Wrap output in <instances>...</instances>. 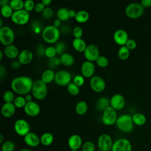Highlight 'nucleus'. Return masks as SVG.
I'll list each match as a JSON object with an SVG mask.
<instances>
[{
    "instance_id": "f257e3e1",
    "label": "nucleus",
    "mask_w": 151,
    "mask_h": 151,
    "mask_svg": "<svg viewBox=\"0 0 151 151\" xmlns=\"http://www.w3.org/2000/svg\"><path fill=\"white\" fill-rule=\"evenodd\" d=\"M34 84L33 80L25 76H18L14 78L11 83V87L14 92L18 94H27L32 90Z\"/></svg>"
},
{
    "instance_id": "f03ea898",
    "label": "nucleus",
    "mask_w": 151,
    "mask_h": 151,
    "mask_svg": "<svg viewBox=\"0 0 151 151\" xmlns=\"http://www.w3.org/2000/svg\"><path fill=\"white\" fill-rule=\"evenodd\" d=\"M116 125L117 129L124 133L131 132L134 127L132 117L127 114H124L119 116L117 119Z\"/></svg>"
},
{
    "instance_id": "7ed1b4c3",
    "label": "nucleus",
    "mask_w": 151,
    "mask_h": 151,
    "mask_svg": "<svg viewBox=\"0 0 151 151\" xmlns=\"http://www.w3.org/2000/svg\"><path fill=\"white\" fill-rule=\"evenodd\" d=\"M60 35L59 29L53 25H49L43 28L42 31V37L43 40L49 43L52 44L57 42Z\"/></svg>"
},
{
    "instance_id": "20e7f679",
    "label": "nucleus",
    "mask_w": 151,
    "mask_h": 151,
    "mask_svg": "<svg viewBox=\"0 0 151 151\" xmlns=\"http://www.w3.org/2000/svg\"><path fill=\"white\" fill-rule=\"evenodd\" d=\"M32 93L34 97L37 100L44 99L47 94V86L41 79L34 81L32 88Z\"/></svg>"
},
{
    "instance_id": "39448f33",
    "label": "nucleus",
    "mask_w": 151,
    "mask_h": 151,
    "mask_svg": "<svg viewBox=\"0 0 151 151\" xmlns=\"http://www.w3.org/2000/svg\"><path fill=\"white\" fill-rule=\"evenodd\" d=\"M144 12V7L140 3L132 2L129 4L125 8L126 15L130 18H137L142 15Z\"/></svg>"
},
{
    "instance_id": "423d86ee",
    "label": "nucleus",
    "mask_w": 151,
    "mask_h": 151,
    "mask_svg": "<svg viewBox=\"0 0 151 151\" xmlns=\"http://www.w3.org/2000/svg\"><path fill=\"white\" fill-rule=\"evenodd\" d=\"M15 34L13 29L8 26H2L0 28V41L2 44L7 46L11 45L14 41Z\"/></svg>"
},
{
    "instance_id": "0eeeda50",
    "label": "nucleus",
    "mask_w": 151,
    "mask_h": 151,
    "mask_svg": "<svg viewBox=\"0 0 151 151\" xmlns=\"http://www.w3.org/2000/svg\"><path fill=\"white\" fill-rule=\"evenodd\" d=\"M117 119L116 111L111 106H109L103 113L101 120L103 123L106 126H111L116 124Z\"/></svg>"
},
{
    "instance_id": "6e6552de",
    "label": "nucleus",
    "mask_w": 151,
    "mask_h": 151,
    "mask_svg": "<svg viewBox=\"0 0 151 151\" xmlns=\"http://www.w3.org/2000/svg\"><path fill=\"white\" fill-rule=\"evenodd\" d=\"M113 142L111 136L108 134H101L97 139V147L100 151H110Z\"/></svg>"
},
{
    "instance_id": "1a4fd4ad",
    "label": "nucleus",
    "mask_w": 151,
    "mask_h": 151,
    "mask_svg": "<svg viewBox=\"0 0 151 151\" xmlns=\"http://www.w3.org/2000/svg\"><path fill=\"white\" fill-rule=\"evenodd\" d=\"M71 74L66 70H60L55 73L54 81L60 86H67L71 83Z\"/></svg>"
},
{
    "instance_id": "9d476101",
    "label": "nucleus",
    "mask_w": 151,
    "mask_h": 151,
    "mask_svg": "<svg viewBox=\"0 0 151 151\" xmlns=\"http://www.w3.org/2000/svg\"><path fill=\"white\" fill-rule=\"evenodd\" d=\"M29 12L23 9L19 11H14L11 18V20L15 24L19 25H22L26 24L29 21Z\"/></svg>"
},
{
    "instance_id": "9b49d317",
    "label": "nucleus",
    "mask_w": 151,
    "mask_h": 151,
    "mask_svg": "<svg viewBox=\"0 0 151 151\" xmlns=\"http://www.w3.org/2000/svg\"><path fill=\"white\" fill-rule=\"evenodd\" d=\"M14 130L16 133L24 137L29 132H30V126L27 121L22 119H19L15 121L14 125Z\"/></svg>"
},
{
    "instance_id": "f8f14e48",
    "label": "nucleus",
    "mask_w": 151,
    "mask_h": 151,
    "mask_svg": "<svg viewBox=\"0 0 151 151\" xmlns=\"http://www.w3.org/2000/svg\"><path fill=\"white\" fill-rule=\"evenodd\" d=\"M111 151H132V146L128 139L120 138L113 142Z\"/></svg>"
},
{
    "instance_id": "ddd939ff",
    "label": "nucleus",
    "mask_w": 151,
    "mask_h": 151,
    "mask_svg": "<svg viewBox=\"0 0 151 151\" xmlns=\"http://www.w3.org/2000/svg\"><path fill=\"white\" fill-rule=\"evenodd\" d=\"M90 85L93 91L97 93H100L104 90L106 82L101 77L93 76L90 80Z\"/></svg>"
},
{
    "instance_id": "4468645a",
    "label": "nucleus",
    "mask_w": 151,
    "mask_h": 151,
    "mask_svg": "<svg viewBox=\"0 0 151 151\" xmlns=\"http://www.w3.org/2000/svg\"><path fill=\"white\" fill-rule=\"evenodd\" d=\"M84 55L87 61L91 62L96 61L97 58L100 56L98 47L94 44L88 45L84 52Z\"/></svg>"
},
{
    "instance_id": "2eb2a0df",
    "label": "nucleus",
    "mask_w": 151,
    "mask_h": 151,
    "mask_svg": "<svg viewBox=\"0 0 151 151\" xmlns=\"http://www.w3.org/2000/svg\"><path fill=\"white\" fill-rule=\"evenodd\" d=\"M95 65L93 62L90 61H84L81 66V72L82 76L84 77H92L95 72Z\"/></svg>"
},
{
    "instance_id": "dca6fc26",
    "label": "nucleus",
    "mask_w": 151,
    "mask_h": 151,
    "mask_svg": "<svg viewBox=\"0 0 151 151\" xmlns=\"http://www.w3.org/2000/svg\"><path fill=\"white\" fill-rule=\"evenodd\" d=\"M113 40L118 45L121 46L125 45L129 40L128 34L123 29H118L113 34Z\"/></svg>"
},
{
    "instance_id": "f3484780",
    "label": "nucleus",
    "mask_w": 151,
    "mask_h": 151,
    "mask_svg": "<svg viewBox=\"0 0 151 151\" xmlns=\"http://www.w3.org/2000/svg\"><path fill=\"white\" fill-rule=\"evenodd\" d=\"M24 110L25 113L29 116H36L39 114L41 111L39 104L34 101L27 102Z\"/></svg>"
},
{
    "instance_id": "a211bd4d",
    "label": "nucleus",
    "mask_w": 151,
    "mask_h": 151,
    "mask_svg": "<svg viewBox=\"0 0 151 151\" xmlns=\"http://www.w3.org/2000/svg\"><path fill=\"white\" fill-rule=\"evenodd\" d=\"M110 106L116 110L122 109L125 105V99L120 94H114L110 100Z\"/></svg>"
},
{
    "instance_id": "6ab92c4d",
    "label": "nucleus",
    "mask_w": 151,
    "mask_h": 151,
    "mask_svg": "<svg viewBox=\"0 0 151 151\" xmlns=\"http://www.w3.org/2000/svg\"><path fill=\"white\" fill-rule=\"evenodd\" d=\"M25 143L30 147H37L40 142V137L34 132H29L24 137Z\"/></svg>"
},
{
    "instance_id": "aec40b11",
    "label": "nucleus",
    "mask_w": 151,
    "mask_h": 151,
    "mask_svg": "<svg viewBox=\"0 0 151 151\" xmlns=\"http://www.w3.org/2000/svg\"><path fill=\"white\" fill-rule=\"evenodd\" d=\"M67 144L70 150H78L81 148L83 141L81 136L77 134L71 135L67 141Z\"/></svg>"
},
{
    "instance_id": "412c9836",
    "label": "nucleus",
    "mask_w": 151,
    "mask_h": 151,
    "mask_svg": "<svg viewBox=\"0 0 151 151\" xmlns=\"http://www.w3.org/2000/svg\"><path fill=\"white\" fill-rule=\"evenodd\" d=\"M18 59L21 64H28L32 61L33 59V54L29 50H23L19 52Z\"/></svg>"
},
{
    "instance_id": "4be33fe9",
    "label": "nucleus",
    "mask_w": 151,
    "mask_h": 151,
    "mask_svg": "<svg viewBox=\"0 0 151 151\" xmlns=\"http://www.w3.org/2000/svg\"><path fill=\"white\" fill-rule=\"evenodd\" d=\"M16 107L13 103H5L1 107V113L5 117L12 116L15 112Z\"/></svg>"
},
{
    "instance_id": "5701e85b",
    "label": "nucleus",
    "mask_w": 151,
    "mask_h": 151,
    "mask_svg": "<svg viewBox=\"0 0 151 151\" xmlns=\"http://www.w3.org/2000/svg\"><path fill=\"white\" fill-rule=\"evenodd\" d=\"M4 52L6 57L11 59L18 57V55L19 54L18 47L13 44L5 46L4 49Z\"/></svg>"
},
{
    "instance_id": "b1692460",
    "label": "nucleus",
    "mask_w": 151,
    "mask_h": 151,
    "mask_svg": "<svg viewBox=\"0 0 151 151\" xmlns=\"http://www.w3.org/2000/svg\"><path fill=\"white\" fill-rule=\"evenodd\" d=\"M72 45L73 48L78 52H84L85 50L87 48V44L86 41L82 39L81 38H74L72 42Z\"/></svg>"
},
{
    "instance_id": "393cba45",
    "label": "nucleus",
    "mask_w": 151,
    "mask_h": 151,
    "mask_svg": "<svg viewBox=\"0 0 151 151\" xmlns=\"http://www.w3.org/2000/svg\"><path fill=\"white\" fill-rule=\"evenodd\" d=\"M61 64L63 65L69 67L72 65L74 63V58L73 55L68 52H65L59 57Z\"/></svg>"
},
{
    "instance_id": "a878e982",
    "label": "nucleus",
    "mask_w": 151,
    "mask_h": 151,
    "mask_svg": "<svg viewBox=\"0 0 151 151\" xmlns=\"http://www.w3.org/2000/svg\"><path fill=\"white\" fill-rule=\"evenodd\" d=\"M55 73L52 69H47L43 71L41 75V80L47 83H50L55 78Z\"/></svg>"
},
{
    "instance_id": "bb28decb",
    "label": "nucleus",
    "mask_w": 151,
    "mask_h": 151,
    "mask_svg": "<svg viewBox=\"0 0 151 151\" xmlns=\"http://www.w3.org/2000/svg\"><path fill=\"white\" fill-rule=\"evenodd\" d=\"M54 141V136L50 132H45L42 134L40 137L41 143L45 146H48L51 145Z\"/></svg>"
},
{
    "instance_id": "cd10ccee",
    "label": "nucleus",
    "mask_w": 151,
    "mask_h": 151,
    "mask_svg": "<svg viewBox=\"0 0 151 151\" xmlns=\"http://www.w3.org/2000/svg\"><path fill=\"white\" fill-rule=\"evenodd\" d=\"M89 17L90 15L87 11L85 10H80L77 12L74 18L77 22L80 23H84L88 21Z\"/></svg>"
},
{
    "instance_id": "c85d7f7f",
    "label": "nucleus",
    "mask_w": 151,
    "mask_h": 151,
    "mask_svg": "<svg viewBox=\"0 0 151 151\" xmlns=\"http://www.w3.org/2000/svg\"><path fill=\"white\" fill-rule=\"evenodd\" d=\"M132 120L134 124L137 126H142L146 122V116L141 113H136L133 114Z\"/></svg>"
},
{
    "instance_id": "c756f323",
    "label": "nucleus",
    "mask_w": 151,
    "mask_h": 151,
    "mask_svg": "<svg viewBox=\"0 0 151 151\" xmlns=\"http://www.w3.org/2000/svg\"><path fill=\"white\" fill-rule=\"evenodd\" d=\"M110 100L108 98L106 97H100L96 103V108L101 111H104L106 109H107L109 106Z\"/></svg>"
},
{
    "instance_id": "7c9ffc66",
    "label": "nucleus",
    "mask_w": 151,
    "mask_h": 151,
    "mask_svg": "<svg viewBox=\"0 0 151 151\" xmlns=\"http://www.w3.org/2000/svg\"><path fill=\"white\" fill-rule=\"evenodd\" d=\"M88 109L87 103L85 101H78L75 107V110L77 114L78 115L84 114Z\"/></svg>"
},
{
    "instance_id": "2f4dec72",
    "label": "nucleus",
    "mask_w": 151,
    "mask_h": 151,
    "mask_svg": "<svg viewBox=\"0 0 151 151\" xmlns=\"http://www.w3.org/2000/svg\"><path fill=\"white\" fill-rule=\"evenodd\" d=\"M68 11L66 8H61L57 12V18L60 19L61 21H67L69 19L70 17L68 15Z\"/></svg>"
},
{
    "instance_id": "473e14b6",
    "label": "nucleus",
    "mask_w": 151,
    "mask_h": 151,
    "mask_svg": "<svg viewBox=\"0 0 151 151\" xmlns=\"http://www.w3.org/2000/svg\"><path fill=\"white\" fill-rule=\"evenodd\" d=\"M9 5L14 11H19L24 8V2L22 0H11Z\"/></svg>"
},
{
    "instance_id": "72a5a7b5",
    "label": "nucleus",
    "mask_w": 151,
    "mask_h": 151,
    "mask_svg": "<svg viewBox=\"0 0 151 151\" xmlns=\"http://www.w3.org/2000/svg\"><path fill=\"white\" fill-rule=\"evenodd\" d=\"M130 50L126 46L123 45L121 46L118 50V57L121 60H126L127 59L130 54Z\"/></svg>"
},
{
    "instance_id": "f704fd0d",
    "label": "nucleus",
    "mask_w": 151,
    "mask_h": 151,
    "mask_svg": "<svg viewBox=\"0 0 151 151\" xmlns=\"http://www.w3.org/2000/svg\"><path fill=\"white\" fill-rule=\"evenodd\" d=\"M13 9L9 5H6L3 6H1V12L2 15L5 18H9L11 17L13 14Z\"/></svg>"
},
{
    "instance_id": "c9c22d12",
    "label": "nucleus",
    "mask_w": 151,
    "mask_h": 151,
    "mask_svg": "<svg viewBox=\"0 0 151 151\" xmlns=\"http://www.w3.org/2000/svg\"><path fill=\"white\" fill-rule=\"evenodd\" d=\"M15 148V143L11 140L4 142L1 146V151H14Z\"/></svg>"
},
{
    "instance_id": "e433bc0d",
    "label": "nucleus",
    "mask_w": 151,
    "mask_h": 151,
    "mask_svg": "<svg viewBox=\"0 0 151 151\" xmlns=\"http://www.w3.org/2000/svg\"><path fill=\"white\" fill-rule=\"evenodd\" d=\"M13 103L14 104V105L16 107L18 108H22V107H24V106H25L27 101L25 99V97L22 96H18L17 97H15Z\"/></svg>"
},
{
    "instance_id": "4c0bfd02",
    "label": "nucleus",
    "mask_w": 151,
    "mask_h": 151,
    "mask_svg": "<svg viewBox=\"0 0 151 151\" xmlns=\"http://www.w3.org/2000/svg\"><path fill=\"white\" fill-rule=\"evenodd\" d=\"M67 90L72 96H77L80 93L79 87L76 85L73 82H71L67 86Z\"/></svg>"
},
{
    "instance_id": "58836bf2",
    "label": "nucleus",
    "mask_w": 151,
    "mask_h": 151,
    "mask_svg": "<svg viewBox=\"0 0 151 151\" xmlns=\"http://www.w3.org/2000/svg\"><path fill=\"white\" fill-rule=\"evenodd\" d=\"M15 98V97L14 92L11 90L5 91L3 94V99L5 103H13Z\"/></svg>"
},
{
    "instance_id": "ea45409f",
    "label": "nucleus",
    "mask_w": 151,
    "mask_h": 151,
    "mask_svg": "<svg viewBox=\"0 0 151 151\" xmlns=\"http://www.w3.org/2000/svg\"><path fill=\"white\" fill-rule=\"evenodd\" d=\"M96 64L98 65V66L104 68L106 67L109 64V60L108 58L103 55H100L97 59L96 60Z\"/></svg>"
},
{
    "instance_id": "a19ab883",
    "label": "nucleus",
    "mask_w": 151,
    "mask_h": 151,
    "mask_svg": "<svg viewBox=\"0 0 151 151\" xmlns=\"http://www.w3.org/2000/svg\"><path fill=\"white\" fill-rule=\"evenodd\" d=\"M81 151H95V145L91 141H87L83 143Z\"/></svg>"
},
{
    "instance_id": "79ce46f5",
    "label": "nucleus",
    "mask_w": 151,
    "mask_h": 151,
    "mask_svg": "<svg viewBox=\"0 0 151 151\" xmlns=\"http://www.w3.org/2000/svg\"><path fill=\"white\" fill-rule=\"evenodd\" d=\"M57 54V51L55 47L49 46L46 47L45 51V55L48 58H51L54 57Z\"/></svg>"
},
{
    "instance_id": "37998d69",
    "label": "nucleus",
    "mask_w": 151,
    "mask_h": 151,
    "mask_svg": "<svg viewBox=\"0 0 151 151\" xmlns=\"http://www.w3.org/2000/svg\"><path fill=\"white\" fill-rule=\"evenodd\" d=\"M57 51V53L60 55L65 53V50L66 49V45L64 42L60 41L57 42L55 46Z\"/></svg>"
},
{
    "instance_id": "c03bdc74",
    "label": "nucleus",
    "mask_w": 151,
    "mask_h": 151,
    "mask_svg": "<svg viewBox=\"0 0 151 151\" xmlns=\"http://www.w3.org/2000/svg\"><path fill=\"white\" fill-rule=\"evenodd\" d=\"M35 2L32 0H26L24 1V9L28 12L31 11L35 8Z\"/></svg>"
},
{
    "instance_id": "a18cd8bd",
    "label": "nucleus",
    "mask_w": 151,
    "mask_h": 151,
    "mask_svg": "<svg viewBox=\"0 0 151 151\" xmlns=\"http://www.w3.org/2000/svg\"><path fill=\"white\" fill-rule=\"evenodd\" d=\"M84 81V77L81 75H77L73 78V83L78 87L83 86Z\"/></svg>"
},
{
    "instance_id": "49530a36",
    "label": "nucleus",
    "mask_w": 151,
    "mask_h": 151,
    "mask_svg": "<svg viewBox=\"0 0 151 151\" xmlns=\"http://www.w3.org/2000/svg\"><path fill=\"white\" fill-rule=\"evenodd\" d=\"M83 31L81 27L79 26H77L73 28V34L75 38H80L83 35Z\"/></svg>"
},
{
    "instance_id": "de8ad7c7",
    "label": "nucleus",
    "mask_w": 151,
    "mask_h": 151,
    "mask_svg": "<svg viewBox=\"0 0 151 151\" xmlns=\"http://www.w3.org/2000/svg\"><path fill=\"white\" fill-rule=\"evenodd\" d=\"M53 10L52 8H50V7H45V8L44 9V10L42 11V16L45 18H50L53 16Z\"/></svg>"
},
{
    "instance_id": "09e8293b",
    "label": "nucleus",
    "mask_w": 151,
    "mask_h": 151,
    "mask_svg": "<svg viewBox=\"0 0 151 151\" xmlns=\"http://www.w3.org/2000/svg\"><path fill=\"white\" fill-rule=\"evenodd\" d=\"M46 47L42 44H38L36 48V53L38 55L41 57L45 55V51Z\"/></svg>"
},
{
    "instance_id": "8fccbe9b",
    "label": "nucleus",
    "mask_w": 151,
    "mask_h": 151,
    "mask_svg": "<svg viewBox=\"0 0 151 151\" xmlns=\"http://www.w3.org/2000/svg\"><path fill=\"white\" fill-rule=\"evenodd\" d=\"M129 50H133L137 46V43L133 39H129L125 45Z\"/></svg>"
},
{
    "instance_id": "3c124183",
    "label": "nucleus",
    "mask_w": 151,
    "mask_h": 151,
    "mask_svg": "<svg viewBox=\"0 0 151 151\" xmlns=\"http://www.w3.org/2000/svg\"><path fill=\"white\" fill-rule=\"evenodd\" d=\"M49 64L51 67H54V66H57L61 64L60 58H57L55 57H52L51 58H49Z\"/></svg>"
},
{
    "instance_id": "603ef678",
    "label": "nucleus",
    "mask_w": 151,
    "mask_h": 151,
    "mask_svg": "<svg viewBox=\"0 0 151 151\" xmlns=\"http://www.w3.org/2000/svg\"><path fill=\"white\" fill-rule=\"evenodd\" d=\"M45 8V6L42 2H38L37 4H35L34 10L37 12H42V11L44 10Z\"/></svg>"
},
{
    "instance_id": "864d4df0",
    "label": "nucleus",
    "mask_w": 151,
    "mask_h": 151,
    "mask_svg": "<svg viewBox=\"0 0 151 151\" xmlns=\"http://www.w3.org/2000/svg\"><path fill=\"white\" fill-rule=\"evenodd\" d=\"M141 5L143 7H148L151 6V0H142L140 2Z\"/></svg>"
},
{
    "instance_id": "5fc2aeb1",
    "label": "nucleus",
    "mask_w": 151,
    "mask_h": 151,
    "mask_svg": "<svg viewBox=\"0 0 151 151\" xmlns=\"http://www.w3.org/2000/svg\"><path fill=\"white\" fill-rule=\"evenodd\" d=\"M5 73H6L5 68L3 67V65H0V77L1 80L2 79L3 77L5 75Z\"/></svg>"
},
{
    "instance_id": "6e6d98bb",
    "label": "nucleus",
    "mask_w": 151,
    "mask_h": 151,
    "mask_svg": "<svg viewBox=\"0 0 151 151\" xmlns=\"http://www.w3.org/2000/svg\"><path fill=\"white\" fill-rule=\"evenodd\" d=\"M20 63L18 61H12L11 63V66L14 68H18L20 66Z\"/></svg>"
},
{
    "instance_id": "4d7b16f0",
    "label": "nucleus",
    "mask_w": 151,
    "mask_h": 151,
    "mask_svg": "<svg viewBox=\"0 0 151 151\" xmlns=\"http://www.w3.org/2000/svg\"><path fill=\"white\" fill-rule=\"evenodd\" d=\"M77 12H76L75 10L74 9H69L68 11V15L70 18H75Z\"/></svg>"
},
{
    "instance_id": "13d9d810",
    "label": "nucleus",
    "mask_w": 151,
    "mask_h": 151,
    "mask_svg": "<svg viewBox=\"0 0 151 151\" xmlns=\"http://www.w3.org/2000/svg\"><path fill=\"white\" fill-rule=\"evenodd\" d=\"M61 21L59 19H55L54 22H53V25L55 26V27L58 28V27H60L61 25Z\"/></svg>"
},
{
    "instance_id": "bf43d9fd",
    "label": "nucleus",
    "mask_w": 151,
    "mask_h": 151,
    "mask_svg": "<svg viewBox=\"0 0 151 151\" xmlns=\"http://www.w3.org/2000/svg\"><path fill=\"white\" fill-rule=\"evenodd\" d=\"M25 99L27 102H29L32 101V96L29 94H27L25 95Z\"/></svg>"
},
{
    "instance_id": "052dcab7",
    "label": "nucleus",
    "mask_w": 151,
    "mask_h": 151,
    "mask_svg": "<svg viewBox=\"0 0 151 151\" xmlns=\"http://www.w3.org/2000/svg\"><path fill=\"white\" fill-rule=\"evenodd\" d=\"M10 1L8 0H0V5L1 6L6 5H9Z\"/></svg>"
},
{
    "instance_id": "680f3d73",
    "label": "nucleus",
    "mask_w": 151,
    "mask_h": 151,
    "mask_svg": "<svg viewBox=\"0 0 151 151\" xmlns=\"http://www.w3.org/2000/svg\"><path fill=\"white\" fill-rule=\"evenodd\" d=\"M51 0H42L41 2H42L45 6H48L51 3Z\"/></svg>"
},
{
    "instance_id": "e2e57ef3",
    "label": "nucleus",
    "mask_w": 151,
    "mask_h": 151,
    "mask_svg": "<svg viewBox=\"0 0 151 151\" xmlns=\"http://www.w3.org/2000/svg\"><path fill=\"white\" fill-rule=\"evenodd\" d=\"M4 136H3V134H0V143H1V144H2L4 142Z\"/></svg>"
},
{
    "instance_id": "0e129e2a",
    "label": "nucleus",
    "mask_w": 151,
    "mask_h": 151,
    "mask_svg": "<svg viewBox=\"0 0 151 151\" xmlns=\"http://www.w3.org/2000/svg\"><path fill=\"white\" fill-rule=\"evenodd\" d=\"M19 151H32V150L30 149H22L19 150Z\"/></svg>"
},
{
    "instance_id": "69168bd1",
    "label": "nucleus",
    "mask_w": 151,
    "mask_h": 151,
    "mask_svg": "<svg viewBox=\"0 0 151 151\" xmlns=\"http://www.w3.org/2000/svg\"><path fill=\"white\" fill-rule=\"evenodd\" d=\"M0 60H1L2 59V57H3V54H2V51H0Z\"/></svg>"
},
{
    "instance_id": "338daca9",
    "label": "nucleus",
    "mask_w": 151,
    "mask_h": 151,
    "mask_svg": "<svg viewBox=\"0 0 151 151\" xmlns=\"http://www.w3.org/2000/svg\"><path fill=\"white\" fill-rule=\"evenodd\" d=\"M2 18H0V27H2Z\"/></svg>"
},
{
    "instance_id": "774afa93",
    "label": "nucleus",
    "mask_w": 151,
    "mask_h": 151,
    "mask_svg": "<svg viewBox=\"0 0 151 151\" xmlns=\"http://www.w3.org/2000/svg\"><path fill=\"white\" fill-rule=\"evenodd\" d=\"M70 151H78V150H70Z\"/></svg>"
}]
</instances>
